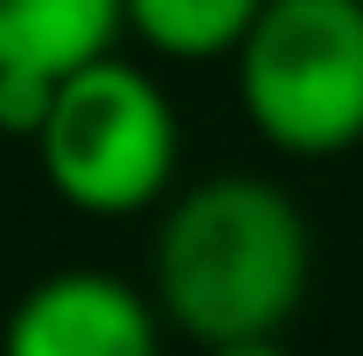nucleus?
<instances>
[{
    "mask_svg": "<svg viewBox=\"0 0 363 356\" xmlns=\"http://www.w3.org/2000/svg\"><path fill=\"white\" fill-rule=\"evenodd\" d=\"M28 147H35L43 182L63 210L119 223L168 203L182 168V119L175 98L140 63H119L105 49V56L56 77L49 119Z\"/></svg>",
    "mask_w": 363,
    "mask_h": 356,
    "instance_id": "nucleus-2",
    "label": "nucleus"
},
{
    "mask_svg": "<svg viewBox=\"0 0 363 356\" xmlns=\"http://www.w3.org/2000/svg\"><path fill=\"white\" fill-rule=\"evenodd\" d=\"M245 126L286 161L363 147V0H266L230 49Z\"/></svg>",
    "mask_w": 363,
    "mask_h": 356,
    "instance_id": "nucleus-3",
    "label": "nucleus"
},
{
    "mask_svg": "<svg viewBox=\"0 0 363 356\" xmlns=\"http://www.w3.org/2000/svg\"><path fill=\"white\" fill-rule=\"evenodd\" d=\"M126 35V0H0V70L63 77Z\"/></svg>",
    "mask_w": 363,
    "mask_h": 356,
    "instance_id": "nucleus-5",
    "label": "nucleus"
},
{
    "mask_svg": "<svg viewBox=\"0 0 363 356\" xmlns=\"http://www.w3.org/2000/svg\"><path fill=\"white\" fill-rule=\"evenodd\" d=\"M266 0H126V35L168 63H217L245 43Z\"/></svg>",
    "mask_w": 363,
    "mask_h": 356,
    "instance_id": "nucleus-6",
    "label": "nucleus"
},
{
    "mask_svg": "<svg viewBox=\"0 0 363 356\" xmlns=\"http://www.w3.org/2000/svg\"><path fill=\"white\" fill-rule=\"evenodd\" d=\"M56 77L43 70H0V140H35L49 119Z\"/></svg>",
    "mask_w": 363,
    "mask_h": 356,
    "instance_id": "nucleus-7",
    "label": "nucleus"
},
{
    "mask_svg": "<svg viewBox=\"0 0 363 356\" xmlns=\"http://www.w3.org/2000/svg\"><path fill=\"white\" fill-rule=\"evenodd\" d=\"M315 279L301 203L266 175H203L161 203L147 294L182 343L217 356L272 350Z\"/></svg>",
    "mask_w": 363,
    "mask_h": 356,
    "instance_id": "nucleus-1",
    "label": "nucleus"
},
{
    "mask_svg": "<svg viewBox=\"0 0 363 356\" xmlns=\"http://www.w3.org/2000/svg\"><path fill=\"white\" fill-rule=\"evenodd\" d=\"M161 308L105 266H63L14 294L0 321L7 356H154Z\"/></svg>",
    "mask_w": 363,
    "mask_h": 356,
    "instance_id": "nucleus-4",
    "label": "nucleus"
}]
</instances>
